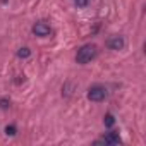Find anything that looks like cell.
Returning <instances> with one entry per match:
<instances>
[{"instance_id": "6da1fadb", "label": "cell", "mask_w": 146, "mask_h": 146, "mask_svg": "<svg viewBox=\"0 0 146 146\" xmlns=\"http://www.w3.org/2000/svg\"><path fill=\"white\" fill-rule=\"evenodd\" d=\"M96 52L98 50H96L95 45H84V46H81L78 50V55H76L78 64H88V62H91L96 57Z\"/></svg>"}, {"instance_id": "7a4b0ae2", "label": "cell", "mask_w": 146, "mask_h": 146, "mask_svg": "<svg viewBox=\"0 0 146 146\" xmlns=\"http://www.w3.org/2000/svg\"><path fill=\"white\" fill-rule=\"evenodd\" d=\"M88 98H90L91 102H103V100L107 98V90H105L103 86H100V84L91 86V88L88 90Z\"/></svg>"}, {"instance_id": "3957f363", "label": "cell", "mask_w": 146, "mask_h": 146, "mask_svg": "<svg viewBox=\"0 0 146 146\" xmlns=\"http://www.w3.org/2000/svg\"><path fill=\"white\" fill-rule=\"evenodd\" d=\"M33 33H35L36 36H48V35L52 33V29H50V26L45 24V23H36V24L33 26Z\"/></svg>"}, {"instance_id": "277c9868", "label": "cell", "mask_w": 146, "mask_h": 146, "mask_svg": "<svg viewBox=\"0 0 146 146\" xmlns=\"http://www.w3.org/2000/svg\"><path fill=\"white\" fill-rule=\"evenodd\" d=\"M124 45H125V41H124L122 36H112V38L107 41V46H108L110 50H122Z\"/></svg>"}, {"instance_id": "5b68a950", "label": "cell", "mask_w": 146, "mask_h": 146, "mask_svg": "<svg viewBox=\"0 0 146 146\" xmlns=\"http://www.w3.org/2000/svg\"><path fill=\"white\" fill-rule=\"evenodd\" d=\"M98 143H105V144H119L120 143V137H119V134L117 132H108L102 141H98Z\"/></svg>"}, {"instance_id": "8992f818", "label": "cell", "mask_w": 146, "mask_h": 146, "mask_svg": "<svg viewBox=\"0 0 146 146\" xmlns=\"http://www.w3.org/2000/svg\"><path fill=\"white\" fill-rule=\"evenodd\" d=\"M31 55V50L29 48H19V52H17V57L19 58H28Z\"/></svg>"}, {"instance_id": "52a82bcc", "label": "cell", "mask_w": 146, "mask_h": 146, "mask_svg": "<svg viewBox=\"0 0 146 146\" xmlns=\"http://www.w3.org/2000/svg\"><path fill=\"white\" fill-rule=\"evenodd\" d=\"M113 124H115V119H113V115H112V113L105 115V125H107V127H112Z\"/></svg>"}, {"instance_id": "ba28073f", "label": "cell", "mask_w": 146, "mask_h": 146, "mask_svg": "<svg viewBox=\"0 0 146 146\" xmlns=\"http://www.w3.org/2000/svg\"><path fill=\"white\" fill-rule=\"evenodd\" d=\"M5 132H7V136H14L16 134V127L14 125H7L5 127Z\"/></svg>"}, {"instance_id": "9c48e42d", "label": "cell", "mask_w": 146, "mask_h": 146, "mask_svg": "<svg viewBox=\"0 0 146 146\" xmlns=\"http://www.w3.org/2000/svg\"><path fill=\"white\" fill-rule=\"evenodd\" d=\"M88 2H90V0H74V4H76L78 7H86Z\"/></svg>"}, {"instance_id": "30bf717a", "label": "cell", "mask_w": 146, "mask_h": 146, "mask_svg": "<svg viewBox=\"0 0 146 146\" xmlns=\"http://www.w3.org/2000/svg\"><path fill=\"white\" fill-rule=\"evenodd\" d=\"M7 103H9L7 100H0V107H2V108H7V107H9Z\"/></svg>"}]
</instances>
